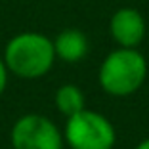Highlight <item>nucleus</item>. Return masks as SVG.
<instances>
[{
    "mask_svg": "<svg viewBox=\"0 0 149 149\" xmlns=\"http://www.w3.org/2000/svg\"><path fill=\"white\" fill-rule=\"evenodd\" d=\"M54 50H56V57L67 63H77L86 57L90 42L80 29H65L54 38Z\"/></svg>",
    "mask_w": 149,
    "mask_h": 149,
    "instance_id": "nucleus-6",
    "label": "nucleus"
},
{
    "mask_svg": "<svg viewBox=\"0 0 149 149\" xmlns=\"http://www.w3.org/2000/svg\"><path fill=\"white\" fill-rule=\"evenodd\" d=\"M56 107L65 117H71V115L86 109L84 107V94L74 84H63L56 92Z\"/></svg>",
    "mask_w": 149,
    "mask_h": 149,
    "instance_id": "nucleus-7",
    "label": "nucleus"
},
{
    "mask_svg": "<svg viewBox=\"0 0 149 149\" xmlns=\"http://www.w3.org/2000/svg\"><path fill=\"white\" fill-rule=\"evenodd\" d=\"M6 84H8V67H6L4 59H0V96L6 90Z\"/></svg>",
    "mask_w": 149,
    "mask_h": 149,
    "instance_id": "nucleus-8",
    "label": "nucleus"
},
{
    "mask_svg": "<svg viewBox=\"0 0 149 149\" xmlns=\"http://www.w3.org/2000/svg\"><path fill=\"white\" fill-rule=\"evenodd\" d=\"M12 145L13 149H61L63 136L50 118L29 113L13 124Z\"/></svg>",
    "mask_w": 149,
    "mask_h": 149,
    "instance_id": "nucleus-4",
    "label": "nucleus"
},
{
    "mask_svg": "<svg viewBox=\"0 0 149 149\" xmlns=\"http://www.w3.org/2000/svg\"><path fill=\"white\" fill-rule=\"evenodd\" d=\"M109 31L120 48H136L145 36V19L134 8H120L111 17Z\"/></svg>",
    "mask_w": 149,
    "mask_h": 149,
    "instance_id": "nucleus-5",
    "label": "nucleus"
},
{
    "mask_svg": "<svg viewBox=\"0 0 149 149\" xmlns=\"http://www.w3.org/2000/svg\"><path fill=\"white\" fill-rule=\"evenodd\" d=\"M65 140L71 149H113L117 134L103 115L82 109L67 117Z\"/></svg>",
    "mask_w": 149,
    "mask_h": 149,
    "instance_id": "nucleus-3",
    "label": "nucleus"
},
{
    "mask_svg": "<svg viewBox=\"0 0 149 149\" xmlns=\"http://www.w3.org/2000/svg\"><path fill=\"white\" fill-rule=\"evenodd\" d=\"M136 149H149V138H147V140H143V141H141V143L138 145Z\"/></svg>",
    "mask_w": 149,
    "mask_h": 149,
    "instance_id": "nucleus-9",
    "label": "nucleus"
},
{
    "mask_svg": "<svg viewBox=\"0 0 149 149\" xmlns=\"http://www.w3.org/2000/svg\"><path fill=\"white\" fill-rule=\"evenodd\" d=\"M56 61L54 40L40 33H19L4 50V63L19 79H38L52 69Z\"/></svg>",
    "mask_w": 149,
    "mask_h": 149,
    "instance_id": "nucleus-1",
    "label": "nucleus"
},
{
    "mask_svg": "<svg viewBox=\"0 0 149 149\" xmlns=\"http://www.w3.org/2000/svg\"><path fill=\"white\" fill-rule=\"evenodd\" d=\"M147 77V61L136 48H117L103 59L97 73L100 86L111 96H130Z\"/></svg>",
    "mask_w": 149,
    "mask_h": 149,
    "instance_id": "nucleus-2",
    "label": "nucleus"
}]
</instances>
